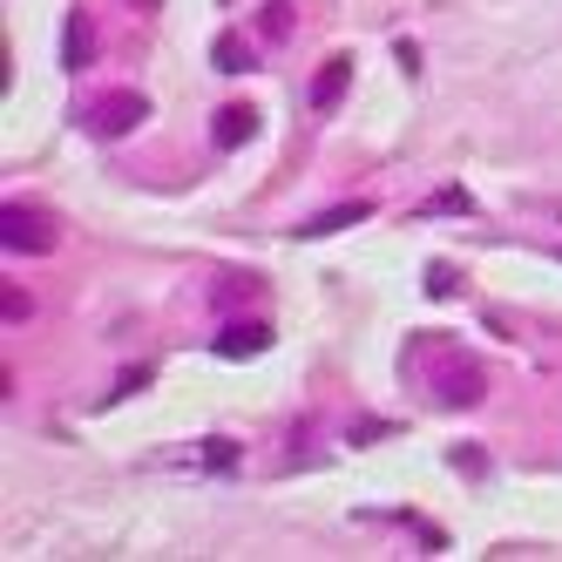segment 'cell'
Masks as SVG:
<instances>
[{"instance_id": "1", "label": "cell", "mask_w": 562, "mask_h": 562, "mask_svg": "<svg viewBox=\"0 0 562 562\" xmlns=\"http://www.w3.org/2000/svg\"><path fill=\"white\" fill-rule=\"evenodd\" d=\"M0 245H8L14 258H48L61 245V231L48 211H34V204H8L0 211Z\"/></svg>"}, {"instance_id": "2", "label": "cell", "mask_w": 562, "mask_h": 562, "mask_svg": "<svg viewBox=\"0 0 562 562\" xmlns=\"http://www.w3.org/2000/svg\"><path fill=\"white\" fill-rule=\"evenodd\" d=\"M143 115H149V102H143L136 89H115V95H102V102L89 109V130L115 143V136H130V130L143 123Z\"/></svg>"}, {"instance_id": "3", "label": "cell", "mask_w": 562, "mask_h": 562, "mask_svg": "<svg viewBox=\"0 0 562 562\" xmlns=\"http://www.w3.org/2000/svg\"><path fill=\"white\" fill-rule=\"evenodd\" d=\"M251 136H258V109H251V102L217 109V123H211V143H217V149H245Z\"/></svg>"}, {"instance_id": "4", "label": "cell", "mask_w": 562, "mask_h": 562, "mask_svg": "<svg viewBox=\"0 0 562 562\" xmlns=\"http://www.w3.org/2000/svg\"><path fill=\"white\" fill-rule=\"evenodd\" d=\"M89 61H95V27H89V14H68L61 21V68L82 75Z\"/></svg>"}, {"instance_id": "5", "label": "cell", "mask_w": 562, "mask_h": 562, "mask_svg": "<svg viewBox=\"0 0 562 562\" xmlns=\"http://www.w3.org/2000/svg\"><path fill=\"white\" fill-rule=\"evenodd\" d=\"M367 217H373V204H367V196H352V204H333V211H318L312 224H299V237H333V231L367 224Z\"/></svg>"}, {"instance_id": "6", "label": "cell", "mask_w": 562, "mask_h": 562, "mask_svg": "<svg viewBox=\"0 0 562 562\" xmlns=\"http://www.w3.org/2000/svg\"><path fill=\"white\" fill-rule=\"evenodd\" d=\"M271 346V326H258V318H251V326H237V318H231V326L217 333V352L224 359H251V352H265Z\"/></svg>"}, {"instance_id": "7", "label": "cell", "mask_w": 562, "mask_h": 562, "mask_svg": "<svg viewBox=\"0 0 562 562\" xmlns=\"http://www.w3.org/2000/svg\"><path fill=\"white\" fill-rule=\"evenodd\" d=\"M346 82H352V55H333L326 68H318V82H312V109H339Z\"/></svg>"}, {"instance_id": "8", "label": "cell", "mask_w": 562, "mask_h": 562, "mask_svg": "<svg viewBox=\"0 0 562 562\" xmlns=\"http://www.w3.org/2000/svg\"><path fill=\"white\" fill-rule=\"evenodd\" d=\"M474 400H481V367L461 359V367L440 373V407H474Z\"/></svg>"}, {"instance_id": "9", "label": "cell", "mask_w": 562, "mask_h": 562, "mask_svg": "<svg viewBox=\"0 0 562 562\" xmlns=\"http://www.w3.org/2000/svg\"><path fill=\"white\" fill-rule=\"evenodd\" d=\"M211 61H217L224 75H237V68H251V48L237 42V34H217V48H211Z\"/></svg>"}, {"instance_id": "10", "label": "cell", "mask_w": 562, "mask_h": 562, "mask_svg": "<svg viewBox=\"0 0 562 562\" xmlns=\"http://www.w3.org/2000/svg\"><path fill=\"white\" fill-rule=\"evenodd\" d=\"M265 34H271V42H285V34H292V14H285V0H271V8H265Z\"/></svg>"}, {"instance_id": "11", "label": "cell", "mask_w": 562, "mask_h": 562, "mask_svg": "<svg viewBox=\"0 0 562 562\" xmlns=\"http://www.w3.org/2000/svg\"><path fill=\"white\" fill-rule=\"evenodd\" d=\"M427 292L448 299V292H454V271H448V265H427Z\"/></svg>"}, {"instance_id": "12", "label": "cell", "mask_w": 562, "mask_h": 562, "mask_svg": "<svg viewBox=\"0 0 562 562\" xmlns=\"http://www.w3.org/2000/svg\"><path fill=\"white\" fill-rule=\"evenodd\" d=\"M434 211H474V196H468V190H440Z\"/></svg>"}, {"instance_id": "13", "label": "cell", "mask_w": 562, "mask_h": 562, "mask_svg": "<svg viewBox=\"0 0 562 562\" xmlns=\"http://www.w3.org/2000/svg\"><path fill=\"white\" fill-rule=\"evenodd\" d=\"M21 318H34V305H27L21 292H8V326H21Z\"/></svg>"}, {"instance_id": "14", "label": "cell", "mask_w": 562, "mask_h": 562, "mask_svg": "<svg viewBox=\"0 0 562 562\" xmlns=\"http://www.w3.org/2000/svg\"><path fill=\"white\" fill-rule=\"evenodd\" d=\"M136 8H143V14H156V8H164V0H136Z\"/></svg>"}, {"instance_id": "15", "label": "cell", "mask_w": 562, "mask_h": 562, "mask_svg": "<svg viewBox=\"0 0 562 562\" xmlns=\"http://www.w3.org/2000/svg\"><path fill=\"white\" fill-rule=\"evenodd\" d=\"M555 258H562V251H555Z\"/></svg>"}]
</instances>
